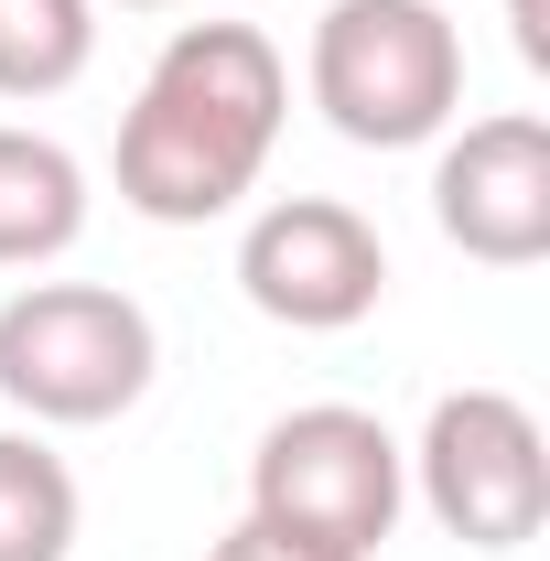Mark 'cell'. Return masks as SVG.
Instances as JSON below:
<instances>
[{"label":"cell","instance_id":"8fae6325","mask_svg":"<svg viewBox=\"0 0 550 561\" xmlns=\"http://www.w3.org/2000/svg\"><path fill=\"white\" fill-rule=\"evenodd\" d=\"M206 561H335V551L291 540V529H271V518H238V529H227V540H216Z\"/></svg>","mask_w":550,"mask_h":561},{"label":"cell","instance_id":"277c9868","mask_svg":"<svg viewBox=\"0 0 550 561\" xmlns=\"http://www.w3.org/2000/svg\"><path fill=\"white\" fill-rule=\"evenodd\" d=\"M162 335L108 280H33L0 302V400L33 421H119L151 389Z\"/></svg>","mask_w":550,"mask_h":561},{"label":"cell","instance_id":"3957f363","mask_svg":"<svg viewBox=\"0 0 550 561\" xmlns=\"http://www.w3.org/2000/svg\"><path fill=\"white\" fill-rule=\"evenodd\" d=\"M411 507V454L400 432L356 400H313V411H280L249 454V518H271L291 540L335 561H367Z\"/></svg>","mask_w":550,"mask_h":561},{"label":"cell","instance_id":"5b68a950","mask_svg":"<svg viewBox=\"0 0 550 561\" xmlns=\"http://www.w3.org/2000/svg\"><path fill=\"white\" fill-rule=\"evenodd\" d=\"M411 454V486L421 507L465 540V551H518L540 540L550 518V443H540V411L507 400V389H443L432 421H421Z\"/></svg>","mask_w":550,"mask_h":561},{"label":"cell","instance_id":"30bf717a","mask_svg":"<svg viewBox=\"0 0 550 561\" xmlns=\"http://www.w3.org/2000/svg\"><path fill=\"white\" fill-rule=\"evenodd\" d=\"M98 55V0H0V98H55Z\"/></svg>","mask_w":550,"mask_h":561},{"label":"cell","instance_id":"52a82bcc","mask_svg":"<svg viewBox=\"0 0 550 561\" xmlns=\"http://www.w3.org/2000/svg\"><path fill=\"white\" fill-rule=\"evenodd\" d=\"M432 216L485 271L550 260V119L529 108L465 119V140H443V162H432Z\"/></svg>","mask_w":550,"mask_h":561},{"label":"cell","instance_id":"7a4b0ae2","mask_svg":"<svg viewBox=\"0 0 550 561\" xmlns=\"http://www.w3.org/2000/svg\"><path fill=\"white\" fill-rule=\"evenodd\" d=\"M302 87L356 151H411L465 108V33L443 22V0H335L313 22Z\"/></svg>","mask_w":550,"mask_h":561},{"label":"cell","instance_id":"9c48e42d","mask_svg":"<svg viewBox=\"0 0 550 561\" xmlns=\"http://www.w3.org/2000/svg\"><path fill=\"white\" fill-rule=\"evenodd\" d=\"M76 551V476L33 432H0V561H66Z\"/></svg>","mask_w":550,"mask_h":561},{"label":"cell","instance_id":"4fadbf2b","mask_svg":"<svg viewBox=\"0 0 550 561\" xmlns=\"http://www.w3.org/2000/svg\"><path fill=\"white\" fill-rule=\"evenodd\" d=\"M119 11H173V0H119Z\"/></svg>","mask_w":550,"mask_h":561},{"label":"cell","instance_id":"7c38bea8","mask_svg":"<svg viewBox=\"0 0 550 561\" xmlns=\"http://www.w3.org/2000/svg\"><path fill=\"white\" fill-rule=\"evenodd\" d=\"M507 22H518V55L540 66V55H550V33H540V0H507Z\"/></svg>","mask_w":550,"mask_h":561},{"label":"cell","instance_id":"8992f818","mask_svg":"<svg viewBox=\"0 0 550 561\" xmlns=\"http://www.w3.org/2000/svg\"><path fill=\"white\" fill-rule=\"evenodd\" d=\"M238 291L291 324V335H345V324H367L378 313V291H389V249H378V227L335 195H280V206L249 216V238H238Z\"/></svg>","mask_w":550,"mask_h":561},{"label":"cell","instance_id":"6da1fadb","mask_svg":"<svg viewBox=\"0 0 550 561\" xmlns=\"http://www.w3.org/2000/svg\"><path fill=\"white\" fill-rule=\"evenodd\" d=\"M291 119V66L271 33L249 22H184L151 76H140L130 119H119V206L151 227H206L227 216L280 151Z\"/></svg>","mask_w":550,"mask_h":561},{"label":"cell","instance_id":"ba28073f","mask_svg":"<svg viewBox=\"0 0 550 561\" xmlns=\"http://www.w3.org/2000/svg\"><path fill=\"white\" fill-rule=\"evenodd\" d=\"M76 238H87V162H76L66 140L0 119V271L66 260Z\"/></svg>","mask_w":550,"mask_h":561}]
</instances>
